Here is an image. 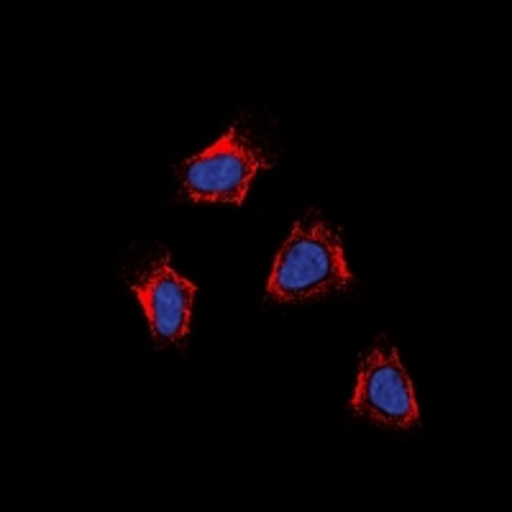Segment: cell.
Wrapping results in <instances>:
<instances>
[{
    "label": "cell",
    "instance_id": "obj_1",
    "mask_svg": "<svg viewBox=\"0 0 512 512\" xmlns=\"http://www.w3.org/2000/svg\"><path fill=\"white\" fill-rule=\"evenodd\" d=\"M351 285L354 274L346 264L341 233L310 210L292 226L274 256L267 295L277 303H308L333 292H346Z\"/></svg>",
    "mask_w": 512,
    "mask_h": 512
},
{
    "label": "cell",
    "instance_id": "obj_2",
    "mask_svg": "<svg viewBox=\"0 0 512 512\" xmlns=\"http://www.w3.org/2000/svg\"><path fill=\"white\" fill-rule=\"evenodd\" d=\"M272 164L262 146L231 126L216 144L177 164L180 195L192 203L244 205L254 177Z\"/></svg>",
    "mask_w": 512,
    "mask_h": 512
},
{
    "label": "cell",
    "instance_id": "obj_3",
    "mask_svg": "<svg viewBox=\"0 0 512 512\" xmlns=\"http://www.w3.org/2000/svg\"><path fill=\"white\" fill-rule=\"evenodd\" d=\"M349 408L354 415L382 428L410 431L420 425L418 400L408 369L402 364L400 351L384 336H379L361 359Z\"/></svg>",
    "mask_w": 512,
    "mask_h": 512
},
{
    "label": "cell",
    "instance_id": "obj_4",
    "mask_svg": "<svg viewBox=\"0 0 512 512\" xmlns=\"http://www.w3.org/2000/svg\"><path fill=\"white\" fill-rule=\"evenodd\" d=\"M128 290L141 303L154 344L187 349L198 285L185 280L172 267L167 249L159 251V256H154L141 272H136V277L128 280Z\"/></svg>",
    "mask_w": 512,
    "mask_h": 512
}]
</instances>
